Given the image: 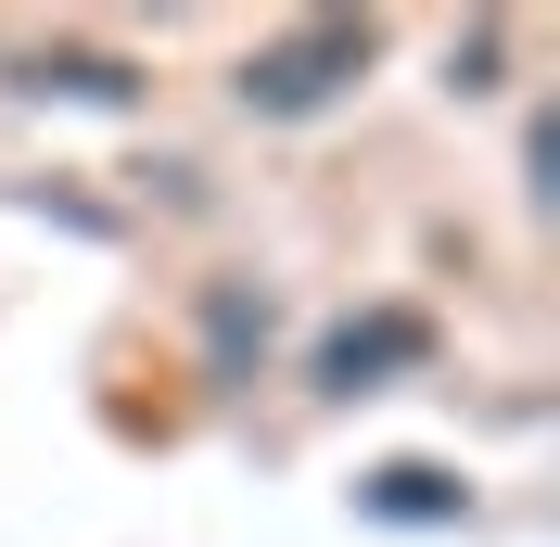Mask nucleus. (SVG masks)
Wrapping results in <instances>:
<instances>
[{
    "instance_id": "7ed1b4c3",
    "label": "nucleus",
    "mask_w": 560,
    "mask_h": 547,
    "mask_svg": "<svg viewBox=\"0 0 560 547\" xmlns=\"http://www.w3.org/2000/svg\"><path fill=\"white\" fill-rule=\"evenodd\" d=\"M26 90L38 103H51V90H65V103H140V77L115 65V51H26Z\"/></svg>"
},
{
    "instance_id": "f03ea898",
    "label": "nucleus",
    "mask_w": 560,
    "mask_h": 547,
    "mask_svg": "<svg viewBox=\"0 0 560 547\" xmlns=\"http://www.w3.org/2000/svg\"><path fill=\"white\" fill-rule=\"evenodd\" d=\"M420 357H433V318L420 306H370V318H345V331L318 344V382L331 395H370L383 370H420Z\"/></svg>"
},
{
    "instance_id": "20e7f679",
    "label": "nucleus",
    "mask_w": 560,
    "mask_h": 547,
    "mask_svg": "<svg viewBox=\"0 0 560 547\" xmlns=\"http://www.w3.org/2000/svg\"><path fill=\"white\" fill-rule=\"evenodd\" d=\"M370 510H383V522H458V497H446V472L395 458V472H370Z\"/></svg>"
},
{
    "instance_id": "f257e3e1",
    "label": "nucleus",
    "mask_w": 560,
    "mask_h": 547,
    "mask_svg": "<svg viewBox=\"0 0 560 547\" xmlns=\"http://www.w3.org/2000/svg\"><path fill=\"white\" fill-rule=\"evenodd\" d=\"M370 13H318V26L268 38V51H243V115H318L345 77H370Z\"/></svg>"
}]
</instances>
